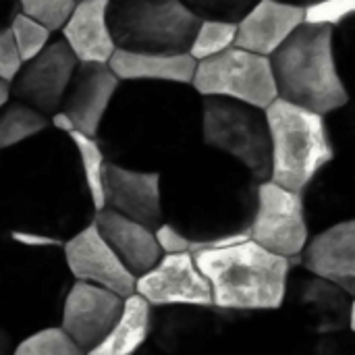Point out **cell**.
<instances>
[{
    "instance_id": "obj_30",
    "label": "cell",
    "mask_w": 355,
    "mask_h": 355,
    "mask_svg": "<svg viewBox=\"0 0 355 355\" xmlns=\"http://www.w3.org/2000/svg\"><path fill=\"white\" fill-rule=\"evenodd\" d=\"M10 237L21 243V245H27V248H54L58 245V239L56 237H50V235H42V233H29V231H12Z\"/></svg>"
},
{
    "instance_id": "obj_25",
    "label": "cell",
    "mask_w": 355,
    "mask_h": 355,
    "mask_svg": "<svg viewBox=\"0 0 355 355\" xmlns=\"http://www.w3.org/2000/svg\"><path fill=\"white\" fill-rule=\"evenodd\" d=\"M77 0H19V10L50 31H60Z\"/></svg>"
},
{
    "instance_id": "obj_32",
    "label": "cell",
    "mask_w": 355,
    "mask_h": 355,
    "mask_svg": "<svg viewBox=\"0 0 355 355\" xmlns=\"http://www.w3.org/2000/svg\"><path fill=\"white\" fill-rule=\"evenodd\" d=\"M10 100V92H8V83L0 81V108Z\"/></svg>"
},
{
    "instance_id": "obj_7",
    "label": "cell",
    "mask_w": 355,
    "mask_h": 355,
    "mask_svg": "<svg viewBox=\"0 0 355 355\" xmlns=\"http://www.w3.org/2000/svg\"><path fill=\"white\" fill-rule=\"evenodd\" d=\"M248 235L277 256L297 258L310 239L304 193L285 189L270 179L258 183Z\"/></svg>"
},
{
    "instance_id": "obj_1",
    "label": "cell",
    "mask_w": 355,
    "mask_h": 355,
    "mask_svg": "<svg viewBox=\"0 0 355 355\" xmlns=\"http://www.w3.org/2000/svg\"><path fill=\"white\" fill-rule=\"evenodd\" d=\"M210 285L212 306L225 310H279L287 295L291 260L268 252L250 237L193 252Z\"/></svg>"
},
{
    "instance_id": "obj_29",
    "label": "cell",
    "mask_w": 355,
    "mask_h": 355,
    "mask_svg": "<svg viewBox=\"0 0 355 355\" xmlns=\"http://www.w3.org/2000/svg\"><path fill=\"white\" fill-rule=\"evenodd\" d=\"M154 235H156V241H158V248H160L162 254L191 252V239L171 223H162L160 227H156Z\"/></svg>"
},
{
    "instance_id": "obj_18",
    "label": "cell",
    "mask_w": 355,
    "mask_h": 355,
    "mask_svg": "<svg viewBox=\"0 0 355 355\" xmlns=\"http://www.w3.org/2000/svg\"><path fill=\"white\" fill-rule=\"evenodd\" d=\"M196 62L187 52H133L116 48L108 60L110 71L119 81H162V83H191Z\"/></svg>"
},
{
    "instance_id": "obj_10",
    "label": "cell",
    "mask_w": 355,
    "mask_h": 355,
    "mask_svg": "<svg viewBox=\"0 0 355 355\" xmlns=\"http://www.w3.org/2000/svg\"><path fill=\"white\" fill-rule=\"evenodd\" d=\"M104 208H110L150 229L164 223L162 175L158 171L104 164Z\"/></svg>"
},
{
    "instance_id": "obj_9",
    "label": "cell",
    "mask_w": 355,
    "mask_h": 355,
    "mask_svg": "<svg viewBox=\"0 0 355 355\" xmlns=\"http://www.w3.org/2000/svg\"><path fill=\"white\" fill-rule=\"evenodd\" d=\"M135 293L150 306L212 308V291L200 272L193 254H162V258L135 279Z\"/></svg>"
},
{
    "instance_id": "obj_13",
    "label": "cell",
    "mask_w": 355,
    "mask_h": 355,
    "mask_svg": "<svg viewBox=\"0 0 355 355\" xmlns=\"http://www.w3.org/2000/svg\"><path fill=\"white\" fill-rule=\"evenodd\" d=\"M121 81L102 62H79L62 96L60 110L71 119L73 129L96 137L104 114Z\"/></svg>"
},
{
    "instance_id": "obj_31",
    "label": "cell",
    "mask_w": 355,
    "mask_h": 355,
    "mask_svg": "<svg viewBox=\"0 0 355 355\" xmlns=\"http://www.w3.org/2000/svg\"><path fill=\"white\" fill-rule=\"evenodd\" d=\"M19 12V0H0V29L8 27L10 19Z\"/></svg>"
},
{
    "instance_id": "obj_19",
    "label": "cell",
    "mask_w": 355,
    "mask_h": 355,
    "mask_svg": "<svg viewBox=\"0 0 355 355\" xmlns=\"http://www.w3.org/2000/svg\"><path fill=\"white\" fill-rule=\"evenodd\" d=\"M152 331V306L137 293L125 297L123 312L104 339L85 355H135Z\"/></svg>"
},
{
    "instance_id": "obj_16",
    "label": "cell",
    "mask_w": 355,
    "mask_h": 355,
    "mask_svg": "<svg viewBox=\"0 0 355 355\" xmlns=\"http://www.w3.org/2000/svg\"><path fill=\"white\" fill-rule=\"evenodd\" d=\"M94 225L135 279L148 272L162 258L154 229L137 220H131L110 208H102L96 212Z\"/></svg>"
},
{
    "instance_id": "obj_11",
    "label": "cell",
    "mask_w": 355,
    "mask_h": 355,
    "mask_svg": "<svg viewBox=\"0 0 355 355\" xmlns=\"http://www.w3.org/2000/svg\"><path fill=\"white\" fill-rule=\"evenodd\" d=\"M64 262L75 281L104 287L121 297L135 293V277L104 241L94 223L64 241Z\"/></svg>"
},
{
    "instance_id": "obj_15",
    "label": "cell",
    "mask_w": 355,
    "mask_h": 355,
    "mask_svg": "<svg viewBox=\"0 0 355 355\" xmlns=\"http://www.w3.org/2000/svg\"><path fill=\"white\" fill-rule=\"evenodd\" d=\"M304 23V6L287 0H258L239 21L235 46L270 56Z\"/></svg>"
},
{
    "instance_id": "obj_4",
    "label": "cell",
    "mask_w": 355,
    "mask_h": 355,
    "mask_svg": "<svg viewBox=\"0 0 355 355\" xmlns=\"http://www.w3.org/2000/svg\"><path fill=\"white\" fill-rule=\"evenodd\" d=\"M114 46L133 52H187L200 17L181 0H110Z\"/></svg>"
},
{
    "instance_id": "obj_20",
    "label": "cell",
    "mask_w": 355,
    "mask_h": 355,
    "mask_svg": "<svg viewBox=\"0 0 355 355\" xmlns=\"http://www.w3.org/2000/svg\"><path fill=\"white\" fill-rule=\"evenodd\" d=\"M50 127V119L21 100H8L0 108V150H10Z\"/></svg>"
},
{
    "instance_id": "obj_8",
    "label": "cell",
    "mask_w": 355,
    "mask_h": 355,
    "mask_svg": "<svg viewBox=\"0 0 355 355\" xmlns=\"http://www.w3.org/2000/svg\"><path fill=\"white\" fill-rule=\"evenodd\" d=\"M79 60L64 44V40H50L46 48L25 60L17 77L8 83V92L15 100L29 104L46 116L60 110L62 96L77 69Z\"/></svg>"
},
{
    "instance_id": "obj_14",
    "label": "cell",
    "mask_w": 355,
    "mask_h": 355,
    "mask_svg": "<svg viewBox=\"0 0 355 355\" xmlns=\"http://www.w3.org/2000/svg\"><path fill=\"white\" fill-rule=\"evenodd\" d=\"M306 270L316 279L339 287L345 295L355 293V223L339 220L308 239L300 254Z\"/></svg>"
},
{
    "instance_id": "obj_23",
    "label": "cell",
    "mask_w": 355,
    "mask_h": 355,
    "mask_svg": "<svg viewBox=\"0 0 355 355\" xmlns=\"http://www.w3.org/2000/svg\"><path fill=\"white\" fill-rule=\"evenodd\" d=\"M10 355H85V352L60 327H48L23 339Z\"/></svg>"
},
{
    "instance_id": "obj_3",
    "label": "cell",
    "mask_w": 355,
    "mask_h": 355,
    "mask_svg": "<svg viewBox=\"0 0 355 355\" xmlns=\"http://www.w3.org/2000/svg\"><path fill=\"white\" fill-rule=\"evenodd\" d=\"M270 137V181L304 193L335 160V144L324 114L272 100L264 108Z\"/></svg>"
},
{
    "instance_id": "obj_22",
    "label": "cell",
    "mask_w": 355,
    "mask_h": 355,
    "mask_svg": "<svg viewBox=\"0 0 355 355\" xmlns=\"http://www.w3.org/2000/svg\"><path fill=\"white\" fill-rule=\"evenodd\" d=\"M237 23L223 19H200V25L193 33L187 54L193 60L210 58L231 46H235Z\"/></svg>"
},
{
    "instance_id": "obj_2",
    "label": "cell",
    "mask_w": 355,
    "mask_h": 355,
    "mask_svg": "<svg viewBox=\"0 0 355 355\" xmlns=\"http://www.w3.org/2000/svg\"><path fill=\"white\" fill-rule=\"evenodd\" d=\"M268 58L279 98L324 116L347 106L333 27L302 23Z\"/></svg>"
},
{
    "instance_id": "obj_28",
    "label": "cell",
    "mask_w": 355,
    "mask_h": 355,
    "mask_svg": "<svg viewBox=\"0 0 355 355\" xmlns=\"http://www.w3.org/2000/svg\"><path fill=\"white\" fill-rule=\"evenodd\" d=\"M23 67V58L17 50L8 27L0 29V81L10 83Z\"/></svg>"
},
{
    "instance_id": "obj_21",
    "label": "cell",
    "mask_w": 355,
    "mask_h": 355,
    "mask_svg": "<svg viewBox=\"0 0 355 355\" xmlns=\"http://www.w3.org/2000/svg\"><path fill=\"white\" fill-rule=\"evenodd\" d=\"M73 150L79 156V164H81V173H83V181H85V189L89 196V202L94 206V210H102L104 208V164H106V154L102 150V146L98 144L96 137L83 135L79 131H69L67 133Z\"/></svg>"
},
{
    "instance_id": "obj_5",
    "label": "cell",
    "mask_w": 355,
    "mask_h": 355,
    "mask_svg": "<svg viewBox=\"0 0 355 355\" xmlns=\"http://www.w3.org/2000/svg\"><path fill=\"white\" fill-rule=\"evenodd\" d=\"M200 133L210 150L233 158L258 183L270 179V137L262 108L229 98H202Z\"/></svg>"
},
{
    "instance_id": "obj_17",
    "label": "cell",
    "mask_w": 355,
    "mask_h": 355,
    "mask_svg": "<svg viewBox=\"0 0 355 355\" xmlns=\"http://www.w3.org/2000/svg\"><path fill=\"white\" fill-rule=\"evenodd\" d=\"M110 0H77L71 17L62 25V40L79 62L108 64L116 50L108 27Z\"/></svg>"
},
{
    "instance_id": "obj_24",
    "label": "cell",
    "mask_w": 355,
    "mask_h": 355,
    "mask_svg": "<svg viewBox=\"0 0 355 355\" xmlns=\"http://www.w3.org/2000/svg\"><path fill=\"white\" fill-rule=\"evenodd\" d=\"M8 29L12 33V40L17 44V50H19L23 62L31 60L33 56H37L46 48V44L52 40V31L50 29L40 25L31 17L23 15L21 10L10 19Z\"/></svg>"
},
{
    "instance_id": "obj_12",
    "label": "cell",
    "mask_w": 355,
    "mask_h": 355,
    "mask_svg": "<svg viewBox=\"0 0 355 355\" xmlns=\"http://www.w3.org/2000/svg\"><path fill=\"white\" fill-rule=\"evenodd\" d=\"M125 297L83 281H75L62 304L60 329L87 354L123 312Z\"/></svg>"
},
{
    "instance_id": "obj_6",
    "label": "cell",
    "mask_w": 355,
    "mask_h": 355,
    "mask_svg": "<svg viewBox=\"0 0 355 355\" xmlns=\"http://www.w3.org/2000/svg\"><path fill=\"white\" fill-rule=\"evenodd\" d=\"M189 85L202 98H229L262 110L279 98L270 58L239 46L198 60Z\"/></svg>"
},
{
    "instance_id": "obj_26",
    "label": "cell",
    "mask_w": 355,
    "mask_h": 355,
    "mask_svg": "<svg viewBox=\"0 0 355 355\" xmlns=\"http://www.w3.org/2000/svg\"><path fill=\"white\" fill-rule=\"evenodd\" d=\"M355 12V0H312L304 4V23L339 27Z\"/></svg>"
},
{
    "instance_id": "obj_27",
    "label": "cell",
    "mask_w": 355,
    "mask_h": 355,
    "mask_svg": "<svg viewBox=\"0 0 355 355\" xmlns=\"http://www.w3.org/2000/svg\"><path fill=\"white\" fill-rule=\"evenodd\" d=\"M200 19L239 21L258 0H181Z\"/></svg>"
}]
</instances>
